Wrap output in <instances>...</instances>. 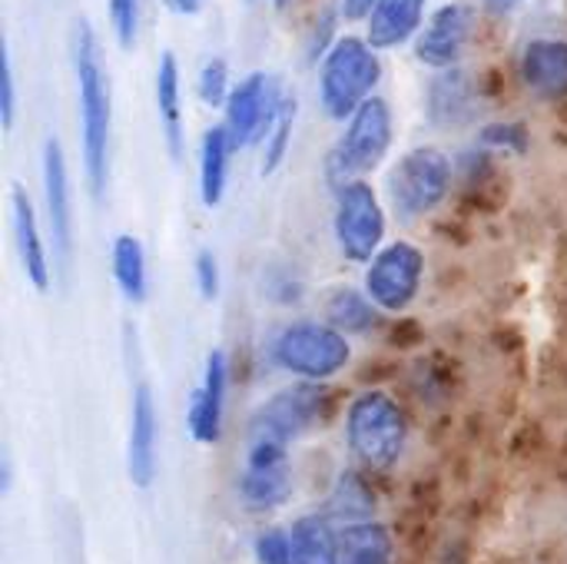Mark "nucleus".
<instances>
[{"mask_svg":"<svg viewBox=\"0 0 567 564\" xmlns=\"http://www.w3.org/2000/svg\"><path fill=\"white\" fill-rule=\"evenodd\" d=\"M40 176H43V206H47V229L53 243V259L66 273L73 253V199H70V173L63 146L50 136L40 150Z\"/></svg>","mask_w":567,"mask_h":564,"instance_id":"9b49d317","label":"nucleus"},{"mask_svg":"<svg viewBox=\"0 0 567 564\" xmlns=\"http://www.w3.org/2000/svg\"><path fill=\"white\" fill-rule=\"evenodd\" d=\"M379 0H339V17L349 20V23H359V20H369L372 10H375Z\"/></svg>","mask_w":567,"mask_h":564,"instance_id":"72a5a7b5","label":"nucleus"},{"mask_svg":"<svg viewBox=\"0 0 567 564\" xmlns=\"http://www.w3.org/2000/svg\"><path fill=\"white\" fill-rule=\"evenodd\" d=\"M332 512H336L339 519H346L349 525H352V522L372 519L375 499H372L369 485L362 482V475H355V472H342V475H339V482H336V489H332Z\"/></svg>","mask_w":567,"mask_h":564,"instance_id":"bb28decb","label":"nucleus"},{"mask_svg":"<svg viewBox=\"0 0 567 564\" xmlns=\"http://www.w3.org/2000/svg\"><path fill=\"white\" fill-rule=\"evenodd\" d=\"M346 439L352 455L372 469V472H389L399 465L409 439V422L402 406L389 392H362L346 416Z\"/></svg>","mask_w":567,"mask_h":564,"instance_id":"7ed1b4c3","label":"nucleus"},{"mask_svg":"<svg viewBox=\"0 0 567 564\" xmlns=\"http://www.w3.org/2000/svg\"><path fill=\"white\" fill-rule=\"evenodd\" d=\"M365 293L382 312H402L415 302L425 279V253L405 239L382 246L365 263Z\"/></svg>","mask_w":567,"mask_h":564,"instance_id":"6e6552de","label":"nucleus"},{"mask_svg":"<svg viewBox=\"0 0 567 564\" xmlns=\"http://www.w3.org/2000/svg\"><path fill=\"white\" fill-rule=\"evenodd\" d=\"M322 409H326V396H322L319 382H302V386L282 389L279 396H272L266 406L256 409V416L249 422V435L292 445L302 432H309L319 422Z\"/></svg>","mask_w":567,"mask_h":564,"instance_id":"9d476101","label":"nucleus"},{"mask_svg":"<svg viewBox=\"0 0 567 564\" xmlns=\"http://www.w3.org/2000/svg\"><path fill=\"white\" fill-rule=\"evenodd\" d=\"M452 189V160L439 146L409 150L389 173V203L402 219H419L445 203Z\"/></svg>","mask_w":567,"mask_h":564,"instance_id":"423d86ee","label":"nucleus"},{"mask_svg":"<svg viewBox=\"0 0 567 564\" xmlns=\"http://www.w3.org/2000/svg\"><path fill=\"white\" fill-rule=\"evenodd\" d=\"M292 492L289 445L246 435V465L239 475V499L252 512H272L286 505Z\"/></svg>","mask_w":567,"mask_h":564,"instance_id":"1a4fd4ad","label":"nucleus"},{"mask_svg":"<svg viewBox=\"0 0 567 564\" xmlns=\"http://www.w3.org/2000/svg\"><path fill=\"white\" fill-rule=\"evenodd\" d=\"M522 80L542 96H567V40L538 37L522 50Z\"/></svg>","mask_w":567,"mask_h":564,"instance_id":"f3484780","label":"nucleus"},{"mask_svg":"<svg viewBox=\"0 0 567 564\" xmlns=\"http://www.w3.org/2000/svg\"><path fill=\"white\" fill-rule=\"evenodd\" d=\"M226 386H229V362L223 349H213L206 356L203 382L189 399V435L199 445H216L223 435V412H226Z\"/></svg>","mask_w":567,"mask_h":564,"instance_id":"4468645a","label":"nucleus"},{"mask_svg":"<svg viewBox=\"0 0 567 564\" xmlns=\"http://www.w3.org/2000/svg\"><path fill=\"white\" fill-rule=\"evenodd\" d=\"M518 3H525V0H485V7H492V10H498V13H508V10H515Z\"/></svg>","mask_w":567,"mask_h":564,"instance_id":"c9c22d12","label":"nucleus"},{"mask_svg":"<svg viewBox=\"0 0 567 564\" xmlns=\"http://www.w3.org/2000/svg\"><path fill=\"white\" fill-rule=\"evenodd\" d=\"M10 226H13L17 256H20V266H23L27 279L33 283V289L47 293L50 279H53L50 253H47V243H43V229H40L37 209H33V203H30L23 186L10 189Z\"/></svg>","mask_w":567,"mask_h":564,"instance_id":"dca6fc26","label":"nucleus"},{"mask_svg":"<svg viewBox=\"0 0 567 564\" xmlns=\"http://www.w3.org/2000/svg\"><path fill=\"white\" fill-rule=\"evenodd\" d=\"M73 76H76V106H80V143L83 170L93 196H103L110 180V130H113V96L110 76L100 57L96 33L86 20L73 33Z\"/></svg>","mask_w":567,"mask_h":564,"instance_id":"f257e3e1","label":"nucleus"},{"mask_svg":"<svg viewBox=\"0 0 567 564\" xmlns=\"http://www.w3.org/2000/svg\"><path fill=\"white\" fill-rule=\"evenodd\" d=\"M233 140H229V130L219 123V126H209L203 133V143H199V199L203 206H219L223 196H226V180H229V156H233Z\"/></svg>","mask_w":567,"mask_h":564,"instance_id":"aec40b11","label":"nucleus"},{"mask_svg":"<svg viewBox=\"0 0 567 564\" xmlns=\"http://www.w3.org/2000/svg\"><path fill=\"white\" fill-rule=\"evenodd\" d=\"M425 3L429 0H379L372 17H369V33L365 40L375 50H395L419 37L425 23Z\"/></svg>","mask_w":567,"mask_h":564,"instance_id":"a211bd4d","label":"nucleus"},{"mask_svg":"<svg viewBox=\"0 0 567 564\" xmlns=\"http://www.w3.org/2000/svg\"><path fill=\"white\" fill-rule=\"evenodd\" d=\"M339 253L349 263H369L385 243V206L365 180H349L336 186L332 216Z\"/></svg>","mask_w":567,"mask_h":564,"instance_id":"0eeeda50","label":"nucleus"},{"mask_svg":"<svg viewBox=\"0 0 567 564\" xmlns=\"http://www.w3.org/2000/svg\"><path fill=\"white\" fill-rule=\"evenodd\" d=\"M392 136H395V126H392L389 103L382 96H369L346 120V130L326 160V176L332 180V186H342L349 180H362L365 173H372L389 156Z\"/></svg>","mask_w":567,"mask_h":564,"instance_id":"20e7f679","label":"nucleus"},{"mask_svg":"<svg viewBox=\"0 0 567 564\" xmlns=\"http://www.w3.org/2000/svg\"><path fill=\"white\" fill-rule=\"evenodd\" d=\"M326 322H332L346 336H362V332H372L379 326V306L369 299V293L339 289L326 302Z\"/></svg>","mask_w":567,"mask_h":564,"instance_id":"393cba45","label":"nucleus"},{"mask_svg":"<svg viewBox=\"0 0 567 564\" xmlns=\"http://www.w3.org/2000/svg\"><path fill=\"white\" fill-rule=\"evenodd\" d=\"M342 564H395V542L385 525L365 519L339 532Z\"/></svg>","mask_w":567,"mask_h":564,"instance_id":"5701e85b","label":"nucleus"},{"mask_svg":"<svg viewBox=\"0 0 567 564\" xmlns=\"http://www.w3.org/2000/svg\"><path fill=\"white\" fill-rule=\"evenodd\" d=\"M256 562L259 564H296L289 532H262L256 539Z\"/></svg>","mask_w":567,"mask_h":564,"instance_id":"c756f323","label":"nucleus"},{"mask_svg":"<svg viewBox=\"0 0 567 564\" xmlns=\"http://www.w3.org/2000/svg\"><path fill=\"white\" fill-rule=\"evenodd\" d=\"M296 564H342L339 532L326 515H302L289 529Z\"/></svg>","mask_w":567,"mask_h":564,"instance_id":"4be33fe9","label":"nucleus"},{"mask_svg":"<svg viewBox=\"0 0 567 564\" xmlns=\"http://www.w3.org/2000/svg\"><path fill=\"white\" fill-rule=\"evenodd\" d=\"M110 263H113V279L120 286V293L130 299V302H143L146 299V289H150V276H146V249L136 236H116L113 239V253H110Z\"/></svg>","mask_w":567,"mask_h":564,"instance_id":"b1692460","label":"nucleus"},{"mask_svg":"<svg viewBox=\"0 0 567 564\" xmlns=\"http://www.w3.org/2000/svg\"><path fill=\"white\" fill-rule=\"evenodd\" d=\"M110 23L116 43L123 50H133L140 37V0H110Z\"/></svg>","mask_w":567,"mask_h":564,"instance_id":"c85d7f7f","label":"nucleus"},{"mask_svg":"<svg viewBox=\"0 0 567 564\" xmlns=\"http://www.w3.org/2000/svg\"><path fill=\"white\" fill-rule=\"evenodd\" d=\"M482 143L485 146H498V150L525 153L528 150V133L518 123H495V126H485L482 130Z\"/></svg>","mask_w":567,"mask_h":564,"instance_id":"7c9ffc66","label":"nucleus"},{"mask_svg":"<svg viewBox=\"0 0 567 564\" xmlns=\"http://www.w3.org/2000/svg\"><path fill=\"white\" fill-rule=\"evenodd\" d=\"M269 352L282 372L299 376L302 382H326L352 359L349 336L332 322H292L276 332Z\"/></svg>","mask_w":567,"mask_h":564,"instance_id":"39448f33","label":"nucleus"},{"mask_svg":"<svg viewBox=\"0 0 567 564\" xmlns=\"http://www.w3.org/2000/svg\"><path fill=\"white\" fill-rule=\"evenodd\" d=\"M429 116L439 126H462L475 116V86L462 70H439L429 86Z\"/></svg>","mask_w":567,"mask_h":564,"instance_id":"6ab92c4d","label":"nucleus"},{"mask_svg":"<svg viewBox=\"0 0 567 564\" xmlns=\"http://www.w3.org/2000/svg\"><path fill=\"white\" fill-rule=\"evenodd\" d=\"M0 113H3V130H10L13 113H17V80H13V60L7 50L0 57Z\"/></svg>","mask_w":567,"mask_h":564,"instance_id":"473e14b6","label":"nucleus"},{"mask_svg":"<svg viewBox=\"0 0 567 564\" xmlns=\"http://www.w3.org/2000/svg\"><path fill=\"white\" fill-rule=\"evenodd\" d=\"M472 27H475V10L462 0L432 10L415 37L419 63H425L432 70H452L472 40Z\"/></svg>","mask_w":567,"mask_h":564,"instance_id":"f8f14e48","label":"nucleus"},{"mask_svg":"<svg viewBox=\"0 0 567 564\" xmlns=\"http://www.w3.org/2000/svg\"><path fill=\"white\" fill-rule=\"evenodd\" d=\"M196 90H199V100H203L206 106H213V110H216V106H226V100H229V93H233V86H229V63L219 60V57L206 60L203 70H199Z\"/></svg>","mask_w":567,"mask_h":564,"instance_id":"cd10ccee","label":"nucleus"},{"mask_svg":"<svg viewBox=\"0 0 567 564\" xmlns=\"http://www.w3.org/2000/svg\"><path fill=\"white\" fill-rule=\"evenodd\" d=\"M296 96L292 93H282L279 96V106H276V116L262 136V173H276L292 146V130H296Z\"/></svg>","mask_w":567,"mask_h":564,"instance_id":"a878e982","label":"nucleus"},{"mask_svg":"<svg viewBox=\"0 0 567 564\" xmlns=\"http://www.w3.org/2000/svg\"><path fill=\"white\" fill-rule=\"evenodd\" d=\"M382 80V60L379 50L362 37H339L326 53L319 66V100L322 110L346 123L379 86Z\"/></svg>","mask_w":567,"mask_h":564,"instance_id":"f03ea898","label":"nucleus"},{"mask_svg":"<svg viewBox=\"0 0 567 564\" xmlns=\"http://www.w3.org/2000/svg\"><path fill=\"white\" fill-rule=\"evenodd\" d=\"M196 286H199V296L206 302H213L219 296V259L213 249H199L196 253Z\"/></svg>","mask_w":567,"mask_h":564,"instance_id":"2f4dec72","label":"nucleus"},{"mask_svg":"<svg viewBox=\"0 0 567 564\" xmlns=\"http://www.w3.org/2000/svg\"><path fill=\"white\" fill-rule=\"evenodd\" d=\"M286 3H289V0H276V7H286Z\"/></svg>","mask_w":567,"mask_h":564,"instance_id":"e433bc0d","label":"nucleus"},{"mask_svg":"<svg viewBox=\"0 0 567 564\" xmlns=\"http://www.w3.org/2000/svg\"><path fill=\"white\" fill-rule=\"evenodd\" d=\"M203 3H206V0H166V7H169L173 13H183V17L199 13V10H203Z\"/></svg>","mask_w":567,"mask_h":564,"instance_id":"f704fd0d","label":"nucleus"},{"mask_svg":"<svg viewBox=\"0 0 567 564\" xmlns=\"http://www.w3.org/2000/svg\"><path fill=\"white\" fill-rule=\"evenodd\" d=\"M279 90L272 86V76L266 73H249L246 80H239L226 100V130L233 146H252L256 140L266 136L276 106H279Z\"/></svg>","mask_w":567,"mask_h":564,"instance_id":"ddd939ff","label":"nucleus"},{"mask_svg":"<svg viewBox=\"0 0 567 564\" xmlns=\"http://www.w3.org/2000/svg\"><path fill=\"white\" fill-rule=\"evenodd\" d=\"M156 442H159V419L156 399L146 382L133 389L130 406V442H126V469L136 489H150L156 479Z\"/></svg>","mask_w":567,"mask_h":564,"instance_id":"2eb2a0df","label":"nucleus"},{"mask_svg":"<svg viewBox=\"0 0 567 564\" xmlns=\"http://www.w3.org/2000/svg\"><path fill=\"white\" fill-rule=\"evenodd\" d=\"M156 110H159L169 156L179 160L183 156V86H179V63L169 50L159 57V66H156Z\"/></svg>","mask_w":567,"mask_h":564,"instance_id":"412c9836","label":"nucleus"}]
</instances>
